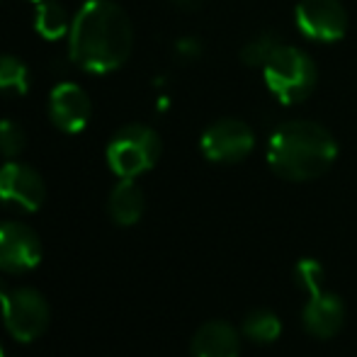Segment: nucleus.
<instances>
[{
  "instance_id": "obj_16",
  "label": "nucleus",
  "mask_w": 357,
  "mask_h": 357,
  "mask_svg": "<svg viewBox=\"0 0 357 357\" xmlns=\"http://www.w3.org/2000/svg\"><path fill=\"white\" fill-rule=\"evenodd\" d=\"M29 90V68L13 54H0V93L24 95Z\"/></svg>"
},
{
  "instance_id": "obj_5",
  "label": "nucleus",
  "mask_w": 357,
  "mask_h": 357,
  "mask_svg": "<svg viewBox=\"0 0 357 357\" xmlns=\"http://www.w3.org/2000/svg\"><path fill=\"white\" fill-rule=\"evenodd\" d=\"M0 306H3L5 328L20 343H32L49 328L52 309L42 291H37L34 287L8 289L0 296Z\"/></svg>"
},
{
  "instance_id": "obj_14",
  "label": "nucleus",
  "mask_w": 357,
  "mask_h": 357,
  "mask_svg": "<svg viewBox=\"0 0 357 357\" xmlns=\"http://www.w3.org/2000/svg\"><path fill=\"white\" fill-rule=\"evenodd\" d=\"M71 24H73L71 15H68V10L61 3H56V0H42V3H37L34 27H37V32L44 39L56 42V39L66 37L71 32Z\"/></svg>"
},
{
  "instance_id": "obj_19",
  "label": "nucleus",
  "mask_w": 357,
  "mask_h": 357,
  "mask_svg": "<svg viewBox=\"0 0 357 357\" xmlns=\"http://www.w3.org/2000/svg\"><path fill=\"white\" fill-rule=\"evenodd\" d=\"M294 282L304 291H311L316 287L326 284V270L316 258H301L294 265Z\"/></svg>"
},
{
  "instance_id": "obj_7",
  "label": "nucleus",
  "mask_w": 357,
  "mask_h": 357,
  "mask_svg": "<svg viewBox=\"0 0 357 357\" xmlns=\"http://www.w3.org/2000/svg\"><path fill=\"white\" fill-rule=\"evenodd\" d=\"M294 20L299 32L311 42L333 44L348 34V10L340 0H299Z\"/></svg>"
},
{
  "instance_id": "obj_6",
  "label": "nucleus",
  "mask_w": 357,
  "mask_h": 357,
  "mask_svg": "<svg viewBox=\"0 0 357 357\" xmlns=\"http://www.w3.org/2000/svg\"><path fill=\"white\" fill-rule=\"evenodd\" d=\"M199 149H202L204 158L212 163H241L253 153L255 134L243 119H216L204 129Z\"/></svg>"
},
{
  "instance_id": "obj_9",
  "label": "nucleus",
  "mask_w": 357,
  "mask_h": 357,
  "mask_svg": "<svg viewBox=\"0 0 357 357\" xmlns=\"http://www.w3.org/2000/svg\"><path fill=\"white\" fill-rule=\"evenodd\" d=\"M47 197L42 175L27 163L8 160L0 168V204L20 212H37Z\"/></svg>"
},
{
  "instance_id": "obj_18",
  "label": "nucleus",
  "mask_w": 357,
  "mask_h": 357,
  "mask_svg": "<svg viewBox=\"0 0 357 357\" xmlns=\"http://www.w3.org/2000/svg\"><path fill=\"white\" fill-rule=\"evenodd\" d=\"M27 146V134L15 119H0V155L15 160Z\"/></svg>"
},
{
  "instance_id": "obj_23",
  "label": "nucleus",
  "mask_w": 357,
  "mask_h": 357,
  "mask_svg": "<svg viewBox=\"0 0 357 357\" xmlns=\"http://www.w3.org/2000/svg\"><path fill=\"white\" fill-rule=\"evenodd\" d=\"M29 3H42V0H29Z\"/></svg>"
},
{
  "instance_id": "obj_20",
  "label": "nucleus",
  "mask_w": 357,
  "mask_h": 357,
  "mask_svg": "<svg viewBox=\"0 0 357 357\" xmlns=\"http://www.w3.org/2000/svg\"><path fill=\"white\" fill-rule=\"evenodd\" d=\"M178 52L183 54V56H190L195 59L199 54V44L195 42V39H183V42L178 44Z\"/></svg>"
},
{
  "instance_id": "obj_1",
  "label": "nucleus",
  "mask_w": 357,
  "mask_h": 357,
  "mask_svg": "<svg viewBox=\"0 0 357 357\" xmlns=\"http://www.w3.org/2000/svg\"><path fill=\"white\" fill-rule=\"evenodd\" d=\"M132 49V20L114 0H88L73 15L68 54L78 68L88 73H112L127 63Z\"/></svg>"
},
{
  "instance_id": "obj_15",
  "label": "nucleus",
  "mask_w": 357,
  "mask_h": 357,
  "mask_svg": "<svg viewBox=\"0 0 357 357\" xmlns=\"http://www.w3.org/2000/svg\"><path fill=\"white\" fill-rule=\"evenodd\" d=\"M241 333L248 340H253V343L270 345L282 333V321L270 309H253L245 314L243 324H241Z\"/></svg>"
},
{
  "instance_id": "obj_22",
  "label": "nucleus",
  "mask_w": 357,
  "mask_h": 357,
  "mask_svg": "<svg viewBox=\"0 0 357 357\" xmlns=\"http://www.w3.org/2000/svg\"><path fill=\"white\" fill-rule=\"evenodd\" d=\"M8 289H10V287H8V282H5V280L0 278V296H3V294H5V291H8Z\"/></svg>"
},
{
  "instance_id": "obj_12",
  "label": "nucleus",
  "mask_w": 357,
  "mask_h": 357,
  "mask_svg": "<svg viewBox=\"0 0 357 357\" xmlns=\"http://www.w3.org/2000/svg\"><path fill=\"white\" fill-rule=\"evenodd\" d=\"M190 353L192 357H238L241 335L229 321H207L195 331Z\"/></svg>"
},
{
  "instance_id": "obj_21",
  "label": "nucleus",
  "mask_w": 357,
  "mask_h": 357,
  "mask_svg": "<svg viewBox=\"0 0 357 357\" xmlns=\"http://www.w3.org/2000/svg\"><path fill=\"white\" fill-rule=\"evenodd\" d=\"M175 5H180V8H188V10H195L202 5V0H173Z\"/></svg>"
},
{
  "instance_id": "obj_8",
  "label": "nucleus",
  "mask_w": 357,
  "mask_h": 357,
  "mask_svg": "<svg viewBox=\"0 0 357 357\" xmlns=\"http://www.w3.org/2000/svg\"><path fill=\"white\" fill-rule=\"evenodd\" d=\"M42 238L22 221H0V270L24 275L42 263Z\"/></svg>"
},
{
  "instance_id": "obj_10",
  "label": "nucleus",
  "mask_w": 357,
  "mask_h": 357,
  "mask_svg": "<svg viewBox=\"0 0 357 357\" xmlns=\"http://www.w3.org/2000/svg\"><path fill=\"white\" fill-rule=\"evenodd\" d=\"M309 299H306L304 309H301V324L304 331L314 338L328 340L335 333H340L345 324V304L338 294L326 289L324 287H316V289L306 291Z\"/></svg>"
},
{
  "instance_id": "obj_17",
  "label": "nucleus",
  "mask_w": 357,
  "mask_h": 357,
  "mask_svg": "<svg viewBox=\"0 0 357 357\" xmlns=\"http://www.w3.org/2000/svg\"><path fill=\"white\" fill-rule=\"evenodd\" d=\"M280 37L273 32H260L258 37L248 39L241 49V59H243L245 66L250 68H263L268 63V59L275 54V49L280 47Z\"/></svg>"
},
{
  "instance_id": "obj_24",
  "label": "nucleus",
  "mask_w": 357,
  "mask_h": 357,
  "mask_svg": "<svg viewBox=\"0 0 357 357\" xmlns=\"http://www.w3.org/2000/svg\"><path fill=\"white\" fill-rule=\"evenodd\" d=\"M0 357H5V353H3V348H0Z\"/></svg>"
},
{
  "instance_id": "obj_13",
  "label": "nucleus",
  "mask_w": 357,
  "mask_h": 357,
  "mask_svg": "<svg viewBox=\"0 0 357 357\" xmlns=\"http://www.w3.org/2000/svg\"><path fill=\"white\" fill-rule=\"evenodd\" d=\"M146 197L134 178H119L107 199V214L117 226H134L144 216Z\"/></svg>"
},
{
  "instance_id": "obj_3",
  "label": "nucleus",
  "mask_w": 357,
  "mask_h": 357,
  "mask_svg": "<svg viewBox=\"0 0 357 357\" xmlns=\"http://www.w3.org/2000/svg\"><path fill=\"white\" fill-rule=\"evenodd\" d=\"M263 78L268 90L282 105L304 102L319 83V68L314 59L299 47L280 44L263 66Z\"/></svg>"
},
{
  "instance_id": "obj_2",
  "label": "nucleus",
  "mask_w": 357,
  "mask_h": 357,
  "mask_svg": "<svg viewBox=\"0 0 357 357\" xmlns=\"http://www.w3.org/2000/svg\"><path fill=\"white\" fill-rule=\"evenodd\" d=\"M338 158V142L319 122L291 119L280 124L268 142V165L278 178L309 183L331 168Z\"/></svg>"
},
{
  "instance_id": "obj_4",
  "label": "nucleus",
  "mask_w": 357,
  "mask_h": 357,
  "mask_svg": "<svg viewBox=\"0 0 357 357\" xmlns=\"http://www.w3.org/2000/svg\"><path fill=\"white\" fill-rule=\"evenodd\" d=\"M160 137L146 124H127L107 144V165L117 178H139L149 173L160 158Z\"/></svg>"
},
{
  "instance_id": "obj_11",
  "label": "nucleus",
  "mask_w": 357,
  "mask_h": 357,
  "mask_svg": "<svg viewBox=\"0 0 357 357\" xmlns=\"http://www.w3.org/2000/svg\"><path fill=\"white\" fill-rule=\"evenodd\" d=\"M93 105L80 85L59 83L49 95V119L63 134H78L88 127Z\"/></svg>"
}]
</instances>
